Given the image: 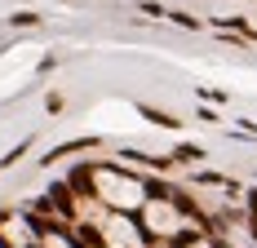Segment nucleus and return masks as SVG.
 I'll return each mask as SVG.
<instances>
[]
</instances>
